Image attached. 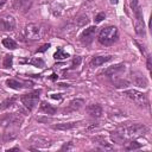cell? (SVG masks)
Segmentation results:
<instances>
[{"mask_svg": "<svg viewBox=\"0 0 152 152\" xmlns=\"http://www.w3.org/2000/svg\"><path fill=\"white\" fill-rule=\"evenodd\" d=\"M118 36H119L118 28L115 26L109 25V26H106V27L101 28L97 39L103 45H112L113 43H115L118 40Z\"/></svg>", "mask_w": 152, "mask_h": 152, "instance_id": "6da1fadb", "label": "cell"}, {"mask_svg": "<svg viewBox=\"0 0 152 152\" xmlns=\"http://www.w3.org/2000/svg\"><path fill=\"white\" fill-rule=\"evenodd\" d=\"M120 131L122 132V134L125 135L126 139L127 138H138V137L144 135L147 132V127L141 124H134V125L126 126V127L121 128Z\"/></svg>", "mask_w": 152, "mask_h": 152, "instance_id": "7a4b0ae2", "label": "cell"}, {"mask_svg": "<svg viewBox=\"0 0 152 152\" xmlns=\"http://www.w3.org/2000/svg\"><path fill=\"white\" fill-rule=\"evenodd\" d=\"M124 95H126L128 99H131L133 102H135L138 106L142 107V108H147L148 107V99L146 96V94L137 90V89H128L124 91Z\"/></svg>", "mask_w": 152, "mask_h": 152, "instance_id": "3957f363", "label": "cell"}, {"mask_svg": "<svg viewBox=\"0 0 152 152\" xmlns=\"http://www.w3.org/2000/svg\"><path fill=\"white\" fill-rule=\"evenodd\" d=\"M40 93H42L40 90H33V91H31V93L24 94V95L20 97V101H21V103H23L28 110H32V109L38 104Z\"/></svg>", "mask_w": 152, "mask_h": 152, "instance_id": "277c9868", "label": "cell"}, {"mask_svg": "<svg viewBox=\"0 0 152 152\" xmlns=\"http://www.w3.org/2000/svg\"><path fill=\"white\" fill-rule=\"evenodd\" d=\"M42 36H43V28L38 24L31 23V24L26 25L25 28H24V37L26 39L37 40V39H40Z\"/></svg>", "mask_w": 152, "mask_h": 152, "instance_id": "5b68a950", "label": "cell"}, {"mask_svg": "<svg viewBox=\"0 0 152 152\" xmlns=\"http://www.w3.org/2000/svg\"><path fill=\"white\" fill-rule=\"evenodd\" d=\"M15 28V19L8 13L0 14V30L2 31H12Z\"/></svg>", "mask_w": 152, "mask_h": 152, "instance_id": "8992f818", "label": "cell"}, {"mask_svg": "<svg viewBox=\"0 0 152 152\" xmlns=\"http://www.w3.org/2000/svg\"><path fill=\"white\" fill-rule=\"evenodd\" d=\"M96 31H97V27L96 26H90L86 30L82 31V33L80 34V40L82 44L84 45H89L94 38H95V34H96Z\"/></svg>", "mask_w": 152, "mask_h": 152, "instance_id": "52a82bcc", "label": "cell"}, {"mask_svg": "<svg viewBox=\"0 0 152 152\" xmlns=\"http://www.w3.org/2000/svg\"><path fill=\"white\" fill-rule=\"evenodd\" d=\"M33 4V0H14L12 4V8L20 12V13H26Z\"/></svg>", "mask_w": 152, "mask_h": 152, "instance_id": "ba28073f", "label": "cell"}, {"mask_svg": "<svg viewBox=\"0 0 152 152\" xmlns=\"http://www.w3.org/2000/svg\"><path fill=\"white\" fill-rule=\"evenodd\" d=\"M129 6H131V10L134 14V18H135V21H139V23H144V15H142V10H141V6L139 4L138 0H129Z\"/></svg>", "mask_w": 152, "mask_h": 152, "instance_id": "9c48e42d", "label": "cell"}, {"mask_svg": "<svg viewBox=\"0 0 152 152\" xmlns=\"http://www.w3.org/2000/svg\"><path fill=\"white\" fill-rule=\"evenodd\" d=\"M132 82L139 88H147V86H148L147 78L139 71L132 72Z\"/></svg>", "mask_w": 152, "mask_h": 152, "instance_id": "30bf717a", "label": "cell"}, {"mask_svg": "<svg viewBox=\"0 0 152 152\" xmlns=\"http://www.w3.org/2000/svg\"><path fill=\"white\" fill-rule=\"evenodd\" d=\"M125 71V64H116V65H113L108 69L104 70V75H107L108 77H115V76H119L120 74H122Z\"/></svg>", "mask_w": 152, "mask_h": 152, "instance_id": "8fae6325", "label": "cell"}, {"mask_svg": "<svg viewBox=\"0 0 152 152\" xmlns=\"http://www.w3.org/2000/svg\"><path fill=\"white\" fill-rule=\"evenodd\" d=\"M112 59H113V56H110V55H107V56H95V57L91 58L90 64L93 66H100V65H102V64H104V63H107V62H109Z\"/></svg>", "mask_w": 152, "mask_h": 152, "instance_id": "7c38bea8", "label": "cell"}, {"mask_svg": "<svg viewBox=\"0 0 152 152\" xmlns=\"http://www.w3.org/2000/svg\"><path fill=\"white\" fill-rule=\"evenodd\" d=\"M86 110H87V113L90 115V116H93V118H100L101 115H102V107L100 106V104H90V106H88L87 108H86Z\"/></svg>", "mask_w": 152, "mask_h": 152, "instance_id": "4fadbf2b", "label": "cell"}, {"mask_svg": "<svg viewBox=\"0 0 152 152\" xmlns=\"http://www.w3.org/2000/svg\"><path fill=\"white\" fill-rule=\"evenodd\" d=\"M93 140L96 141V144L99 145V148H100V150H104V151H113V150H114V146H112V145H110L104 138H102V137L94 138Z\"/></svg>", "mask_w": 152, "mask_h": 152, "instance_id": "5bb4252c", "label": "cell"}, {"mask_svg": "<svg viewBox=\"0 0 152 152\" xmlns=\"http://www.w3.org/2000/svg\"><path fill=\"white\" fill-rule=\"evenodd\" d=\"M40 110L44 112L45 114H49V115H53V114L57 112L56 107H53L52 104H50V103L46 102V101H43V102L40 103Z\"/></svg>", "mask_w": 152, "mask_h": 152, "instance_id": "9a60e30c", "label": "cell"}, {"mask_svg": "<svg viewBox=\"0 0 152 152\" xmlns=\"http://www.w3.org/2000/svg\"><path fill=\"white\" fill-rule=\"evenodd\" d=\"M6 84L10 87V88H12V89H21V88H24V87H26L25 84H27V83H23V82H20V81H18V80H14V78H10V80H7L6 81Z\"/></svg>", "mask_w": 152, "mask_h": 152, "instance_id": "2e32d148", "label": "cell"}, {"mask_svg": "<svg viewBox=\"0 0 152 152\" xmlns=\"http://www.w3.org/2000/svg\"><path fill=\"white\" fill-rule=\"evenodd\" d=\"M110 138H112V140H113L114 142H116V144H124V141L126 140L125 135L122 134V132H121L120 129H118V131H115V132H112Z\"/></svg>", "mask_w": 152, "mask_h": 152, "instance_id": "e0dca14e", "label": "cell"}, {"mask_svg": "<svg viewBox=\"0 0 152 152\" xmlns=\"http://www.w3.org/2000/svg\"><path fill=\"white\" fill-rule=\"evenodd\" d=\"M83 104H84V101H83L82 99H75V100L70 101V103H69V109H70V110H78Z\"/></svg>", "mask_w": 152, "mask_h": 152, "instance_id": "ac0fdd59", "label": "cell"}, {"mask_svg": "<svg viewBox=\"0 0 152 152\" xmlns=\"http://www.w3.org/2000/svg\"><path fill=\"white\" fill-rule=\"evenodd\" d=\"M75 126H76V122L58 124V125H55V126H53V129H61V131H64V129H70V128H74Z\"/></svg>", "mask_w": 152, "mask_h": 152, "instance_id": "d6986e66", "label": "cell"}, {"mask_svg": "<svg viewBox=\"0 0 152 152\" xmlns=\"http://www.w3.org/2000/svg\"><path fill=\"white\" fill-rule=\"evenodd\" d=\"M2 45L7 49H11V50H14L17 48V43L12 39V38H5L2 39Z\"/></svg>", "mask_w": 152, "mask_h": 152, "instance_id": "ffe728a7", "label": "cell"}, {"mask_svg": "<svg viewBox=\"0 0 152 152\" xmlns=\"http://www.w3.org/2000/svg\"><path fill=\"white\" fill-rule=\"evenodd\" d=\"M15 102V97H11V99H6L5 101H2L0 103V110H4V109H7L10 108L12 104H14Z\"/></svg>", "mask_w": 152, "mask_h": 152, "instance_id": "44dd1931", "label": "cell"}, {"mask_svg": "<svg viewBox=\"0 0 152 152\" xmlns=\"http://www.w3.org/2000/svg\"><path fill=\"white\" fill-rule=\"evenodd\" d=\"M68 57H69V55H68L66 52H64L61 48H58L57 51H56L55 55H53V58H55V59H58V61H61V59H65V58H68Z\"/></svg>", "mask_w": 152, "mask_h": 152, "instance_id": "7402d4cb", "label": "cell"}, {"mask_svg": "<svg viewBox=\"0 0 152 152\" xmlns=\"http://www.w3.org/2000/svg\"><path fill=\"white\" fill-rule=\"evenodd\" d=\"M88 23H89V19H88L87 15H80V17L76 19L77 26H86Z\"/></svg>", "mask_w": 152, "mask_h": 152, "instance_id": "603a6c76", "label": "cell"}, {"mask_svg": "<svg viewBox=\"0 0 152 152\" xmlns=\"http://www.w3.org/2000/svg\"><path fill=\"white\" fill-rule=\"evenodd\" d=\"M12 63H13V56L12 55H6L5 58H4V62H2L4 68H11Z\"/></svg>", "mask_w": 152, "mask_h": 152, "instance_id": "cb8c5ba5", "label": "cell"}, {"mask_svg": "<svg viewBox=\"0 0 152 152\" xmlns=\"http://www.w3.org/2000/svg\"><path fill=\"white\" fill-rule=\"evenodd\" d=\"M27 63L31 64V65H34V66H44V61L42 58H38V57L27 61Z\"/></svg>", "mask_w": 152, "mask_h": 152, "instance_id": "d4e9b609", "label": "cell"}, {"mask_svg": "<svg viewBox=\"0 0 152 152\" xmlns=\"http://www.w3.org/2000/svg\"><path fill=\"white\" fill-rule=\"evenodd\" d=\"M114 86L116 88H126L129 86V82L126 81V80H119V81H115L114 82Z\"/></svg>", "mask_w": 152, "mask_h": 152, "instance_id": "484cf974", "label": "cell"}, {"mask_svg": "<svg viewBox=\"0 0 152 152\" xmlns=\"http://www.w3.org/2000/svg\"><path fill=\"white\" fill-rule=\"evenodd\" d=\"M140 147H141V144H139V142H137V141H131V142L126 146V148H127L128 151L138 150V148H140Z\"/></svg>", "mask_w": 152, "mask_h": 152, "instance_id": "4316f807", "label": "cell"}, {"mask_svg": "<svg viewBox=\"0 0 152 152\" xmlns=\"http://www.w3.org/2000/svg\"><path fill=\"white\" fill-rule=\"evenodd\" d=\"M104 18H106V14H104L103 12H101V13H99V14L95 15V19H94V20H95V23H100V21H102Z\"/></svg>", "mask_w": 152, "mask_h": 152, "instance_id": "83f0119b", "label": "cell"}, {"mask_svg": "<svg viewBox=\"0 0 152 152\" xmlns=\"http://www.w3.org/2000/svg\"><path fill=\"white\" fill-rule=\"evenodd\" d=\"M49 48H50V44H44L40 49H38V50H37V52H44V51H45V50H48Z\"/></svg>", "mask_w": 152, "mask_h": 152, "instance_id": "f1b7e54d", "label": "cell"}, {"mask_svg": "<svg viewBox=\"0 0 152 152\" xmlns=\"http://www.w3.org/2000/svg\"><path fill=\"white\" fill-rule=\"evenodd\" d=\"M80 63H81V58H80V57H76V58L72 61V65H71V66H72V68H75V66H76V65H78Z\"/></svg>", "mask_w": 152, "mask_h": 152, "instance_id": "f546056e", "label": "cell"}, {"mask_svg": "<svg viewBox=\"0 0 152 152\" xmlns=\"http://www.w3.org/2000/svg\"><path fill=\"white\" fill-rule=\"evenodd\" d=\"M69 148H71V144H70V145H66V144H65V145L62 147V150H69Z\"/></svg>", "mask_w": 152, "mask_h": 152, "instance_id": "4dcf8cb0", "label": "cell"}, {"mask_svg": "<svg viewBox=\"0 0 152 152\" xmlns=\"http://www.w3.org/2000/svg\"><path fill=\"white\" fill-rule=\"evenodd\" d=\"M7 1H8V0H0V8H1V7H2Z\"/></svg>", "mask_w": 152, "mask_h": 152, "instance_id": "1f68e13d", "label": "cell"}, {"mask_svg": "<svg viewBox=\"0 0 152 152\" xmlns=\"http://www.w3.org/2000/svg\"><path fill=\"white\" fill-rule=\"evenodd\" d=\"M112 4H118V0H112Z\"/></svg>", "mask_w": 152, "mask_h": 152, "instance_id": "d6a6232c", "label": "cell"}]
</instances>
